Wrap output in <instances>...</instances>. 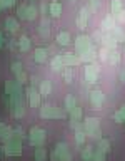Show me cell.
Returning <instances> with one entry per match:
<instances>
[{
	"label": "cell",
	"instance_id": "obj_47",
	"mask_svg": "<svg viewBox=\"0 0 125 161\" xmlns=\"http://www.w3.org/2000/svg\"><path fill=\"white\" fill-rule=\"evenodd\" d=\"M118 79H120V82H125V69L118 72Z\"/></svg>",
	"mask_w": 125,
	"mask_h": 161
},
{
	"label": "cell",
	"instance_id": "obj_49",
	"mask_svg": "<svg viewBox=\"0 0 125 161\" xmlns=\"http://www.w3.org/2000/svg\"><path fill=\"white\" fill-rule=\"evenodd\" d=\"M50 159H52V161H58V153H57V151H55V149H53L52 156H50Z\"/></svg>",
	"mask_w": 125,
	"mask_h": 161
},
{
	"label": "cell",
	"instance_id": "obj_54",
	"mask_svg": "<svg viewBox=\"0 0 125 161\" xmlns=\"http://www.w3.org/2000/svg\"><path fill=\"white\" fill-rule=\"evenodd\" d=\"M0 153H2V148H0Z\"/></svg>",
	"mask_w": 125,
	"mask_h": 161
},
{
	"label": "cell",
	"instance_id": "obj_38",
	"mask_svg": "<svg viewBox=\"0 0 125 161\" xmlns=\"http://www.w3.org/2000/svg\"><path fill=\"white\" fill-rule=\"evenodd\" d=\"M92 161H105V153H103V151H100V149H95Z\"/></svg>",
	"mask_w": 125,
	"mask_h": 161
},
{
	"label": "cell",
	"instance_id": "obj_45",
	"mask_svg": "<svg viewBox=\"0 0 125 161\" xmlns=\"http://www.w3.org/2000/svg\"><path fill=\"white\" fill-rule=\"evenodd\" d=\"M58 161H72V154H70V151H67V153H63V154H60Z\"/></svg>",
	"mask_w": 125,
	"mask_h": 161
},
{
	"label": "cell",
	"instance_id": "obj_48",
	"mask_svg": "<svg viewBox=\"0 0 125 161\" xmlns=\"http://www.w3.org/2000/svg\"><path fill=\"white\" fill-rule=\"evenodd\" d=\"M5 129H7V126H5L3 123H0V139H2V136L5 133Z\"/></svg>",
	"mask_w": 125,
	"mask_h": 161
},
{
	"label": "cell",
	"instance_id": "obj_8",
	"mask_svg": "<svg viewBox=\"0 0 125 161\" xmlns=\"http://www.w3.org/2000/svg\"><path fill=\"white\" fill-rule=\"evenodd\" d=\"M25 94H27V97H28V104L32 106V108H38L40 106V92L38 91H35L33 87H27L25 89Z\"/></svg>",
	"mask_w": 125,
	"mask_h": 161
},
{
	"label": "cell",
	"instance_id": "obj_18",
	"mask_svg": "<svg viewBox=\"0 0 125 161\" xmlns=\"http://www.w3.org/2000/svg\"><path fill=\"white\" fill-rule=\"evenodd\" d=\"M5 29L8 30L10 34H17L18 32V20L13 19V17H8L7 20H5Z\"/></svg>",
	"mask_w": 125,
	"mask_h": 161
},
{
	"label": "cell",
	"instance_id": "obj_34",
	"mask_svg": "<svg viewBox=\"0 0 125 161\" xmlns=\"http://www.w3.org/2000/svg\"><path fill=\"white\" fill-rule=\"evenodd\" d=\"M62 75H63V80L67 84H70L72 82V77H73V74H72V69H68L67 65H65V67L62 69Z\"/></svg>",
	"mask_w": 125,
	"mask_h": 161
},
{
	"label": "cell",
	"instance_id": "obj_53",
	"mask_svg": "<svg viewBox=\"0 0 125 161\" xmlns=\"http://www.w3.org/2000/svg\"><path fill=\"white\" fill-rule=\"evenodd\" d=\"M30 2H35V0H30Z\"/></svg>",
	"mask_w": 125,
	"mask_h": 161
},
{
	"label": "cell",
	"instance_id": "obj_12",
	"mask_svg": "<svg viewBox=\"0 0 125 161\" xmlns=\"http://www.w3.org/2000/svg\"><path fill=\"white\" fill-rule=\"evenodd\" d=\"M62 59H63V64L67 65V67L82 64V62H80V57L75 52H65V54H62Z\"/></svg>",
	"mask_w": 125,
	"mask_h": 161
},
{
	"label": "cell",
	"instance_id": "obj_16",
	"mask_svg": "<svg viewBox=\"0 0 125 161\" xmlns=\"http://www.w3.org/2000/svg\"><path fill=\"white\" fill-rule=\"evenodd\" d=\"M48 14H50V17L57 19L58 15L62 14V3H60L58 0H53V2H50V5H48Z\"/></svg>",
	"mask_w": 125,
	"mask_h": 161
},
{
	"label": "cell",
	"instance_id": "obj_5",
	"mask_svg": "<svg viewBox=\"0 0 125 161\" xmlns=\"http://www.w3.org/2000/svg\"><path fill=\"white\" fill-rule=\"evenodd\" d=\"M28 143L32 146H35V148L43 146V143H45V131L42 128H38V126L32 128L30 133H28Z\"/></svg>",
	"mask_w": 125,
	"mask_h": 161
},
{
	"label": "cell",
	"instance_id": "obj_19",
	"mask_svg": "<svg viewBox=\"0 0 125 161\" xmlns=\"http://www.w3.org/2000/svg\"><path fill=\"white\" fill-rule=\"evenodd\" d=\"M50 65H52V69L55 70V72H58V70H62V69L65 67L62 55H53V59L50 60Z\"/></svg>",
	"mask_w": 125,
	"mask_h": 161
},
{
	"label": "cell",
	"instance_id": "obj_26",
	"mask_svg": "<svg viewBox=\"0 0 125 161\" xmlns=\"http://www.w3.org/2000/svg\"><path fill=\"white\" fill-rule=\"evenodd\" d=\"M97 149L103 151V153L107 154L108 151H110V141L105 139V138H100V139H98V144H97Z\"/></svg>",
	"mask_w": 125,
	"mask_h": 161
},
{
	"label": "cell",
	"instance_id": "obj_10",
	"mask_svg": "<svg viewBox=\"0 0 125 161\" xmlns=\"http://www.w3.org/2000/svg\"><path fill=\"white\" fill-rule=\"evenodd\" d=\"M75 24H77V27H78L80 30H85V29H87V24H88V10L85 8V7L80 8L78 17H77V20H75Z\"/></svg>",
	"mask_w": 125,
	"mask_h": 161
},
{
	"label": "cell",
	"instance_id": "obj_2",
	"mask_svg": "<svg viewBox=\"0 0 125 161\" xmlns=\"http://www.w3.org/2000/svg\"><path fill=\"white\" fill-rule=\"evenodd\" d=\"M65 116H67L65 111L55 108V106H50V104H45L40 109V118H45V119H63Z\"/></svg>",
	"mask_w": 125,
	"mask_h": 161
},
{
	"label": "cell",
	"instance_id": "obj_50",
	"mask_svg": "<svg viewBox=\"0 0 125 161\" xmlns=\"http://www.w3.org/2000/svg\"><path fill=\"white\" fill-rule=\"evenodd\" d=\"M42 80H38V77L37 75H32V84H40Z\"/></svg>",
	"mask_w": 125,
	"mask_h": 161
},
{
	"label": "cell",
	"instance_id": "obj_42",
	"mask_svg": "<svg viewBox=\"0 0 125 161\" xmlns=\"http://www.w3.org/2000/svg\"><path fill=\"white\" fill-rule=\"evenodd\" d=\"M98 7H100L98 0H90V2H88V10H90V12H97Z\"/></svg>",
	"mask_w": 125,
	"mask_h": 161
},
{
	"label": "cell",
	"instance_id": "obj_29",
	"mask_svg": "<svg viewBox=\"0 0 125 161\" xmlns=\"http://www.w3.org/2000/svg\"><path fill=\"white\" fill-rule=\"evenodd\" d=\"M108 62L113 64V65L120 62V52L117 49H113V50H110V52H108Z\"/></svg>",
	"mask_w": 125,
	"mask_h": 161
},
{
	"label": "cell",
	"instance_id": "obj_4",
	"mask_svg": "<svg viewBox=\"0 0 125 161\" xmlns=\"http://www.w3.org/2000/svg\"><path fill=\"white\" fill-rule=\"evenodd\" d=\"M2 151L5 153V156H20L22 154V141L20 139H10L7 143H3Z\"/></svg>",
	"mask_w": 125,
	"mask_h": 161
},
{
	"label": "cell",
	"instance_id": "obj_11",
	"mask_svg": "<svg viewBox=\"0 0 125 161\" xmlns=\"http://www.w3.org/2000/svg\"><path fill=\"white\" fill-rule=\"evenodd\" d=\"M102 44H103V47L105 49H108V50H113V49H117V40H115V37L112 35V32H103L102 34Z\"/></svg>",
	"mask_w": 125,
	"mask_h": 161
},
{
	"label": "cell",
	"instance_id": "obj_17",
	"mask_svg": "<svg viewBox=\"0 0 125 161\" xmlns=\"http://www.w3.org/2000/svg\"><path fill=\"white\" fill-rule=\"evenodd\" d=\"M55 40H57V44H58V45L65 47V45H68L70 42H72V37H70V34L67 32V30H62V32H58V34H57Z\"/></svg>",
	"mask_w": 125,
	"mask_h": 161
},
{
	"label": "cell",
	"instance_id": "obj_43",
	"mask_svg": "<svg viewBox=\"0 0 125 161\" xmlns=\"http://www.w3.org/2000/svg\"><path fill=\"white\" fill-rule=\"evenodd\" d=\"M0 5H2V8H10L15 5V0H0Z\"/></svg>",
	"mask_w": 125,
	"mask_h": 161
},
{
	"label": "cell",
	"instance_id": "obj_22",
	"mask_svg": "<svg viewBox=\"0 0 125 161\" xmlns=\"http://www.w3.org/2000/svg\"><path fill=\"white\" fill-rule=\"evenodd\" d=\"M30 39L27 37V35H20L18 39V49L22 50V52H27V50H30Z\"/></svg>",
	"mask_w": 125,
	"mask_h": 161
},
{
	"label": "cell",
	"instance_id": "obj_28",
	"mask_svg": "<svg viewBox=\"0 0 125 161\" xmlns=\"http://www.w3.org/2000/svg\"><path fill=\"white\" fill-rule=\"evenodd\" d=\"M27 8H28V3H20L18 8H17V15L20 20H27Z\"/></svg>",
	"mask_w": 125,
	"mask_h": 161
},
{
	"label": "cell",
	"instance_id": "obj_44",
	"mask_svg": "<svg viewBox=\"0 0 125 161\" xmlns=\"http://www.w3.org/2000/svg\"><path fill=\"white\" fill-rule=\"evenodd\" d=\"M115 20H117L118 24H125V10H122L120 14L115 15Z\"/></svg>",
	"mask_w": 125,
	"mask_h": 161
},
{
	"label": "cell",
	"instance_id": "obj_40",
	"mask_svg": "<svg viewBox=\"0 0 125 161\" xmlns=\"http://www.w3.org/2000/svg\"><path fill=\"white\" fill-rule=\"evenodd\" d=\"M13 138H15V139H20V141L25 139L23 129H22V128H15V129H13Z\"/></svg>",
	"mask_w": 125,
	"mask_h": 161
},
{
	"label": "cell",
	"instance_id": "obj_33",
	"mask_svg": "<svg viewBox=\"0 0 125 161\" xmlns=\"http://www.w3.org/2000/svg\"><path fill=\"white\" fill-rule=\"evenodd\" d=\"M112 35L115 37V40H117V42H125V34L122 32V29L115 27V29L112 30Z\"/></svg>",
	"mask_w": 125,
	"mask_h": 161
},
{
	"label": "cell",
	"instance_id": "obj_27",
	"mask_svg": "<svg viewBox=\"0 0 125 161\" xmlns=\"http://www.w3.org/2000/svg\"><path fill=\"white\" fill-rule=\"evenodd\" d=\"M110 10H112V14H120L123 10V3L120 2V0H112V2H110Z\"/></svg>",
	"mask_w": 125,
	"mask_h": 161
},
{
	"label": "cell",
	"instance_id": "obj_23",
	"mask_svg": "<svg viewBox=\"0 0 125 161\" xmlns=\"http://www.w3.org/2000/svg\"><path fill=\"white\" fill-rule=\"evenodd\" d=\"M38 34L42 35V37H48V34H50V24H48V20L42 19L40 27H38Z\"/></svg>",
	"mask_w": 125,
	"mask_h": 161
},
{
	"label": "cell",
	"instance_id": "obj_32",
	"mask_svg": "<svg viewBox=\"0 0 125 161\" xmlns=\"http://www.w3.org/2000/svg\"><path fill=\"white\" fill-rule=\"evenodd\" d=\"M37 15H38V8L35 7V5H28V8H27V20L37 19Z\"/></svg>",
	"mask_w": 125,
	"mask_h": 161
},
{
	"label": "cell",
	"instance_id": "obj_36",
	"mask_svg": "<svg viewBox=\"0 0 125 161\" xmlns=\"http://www.w3.org/2000/svg\"><path fill=\"white\" fill-rule=\"evenodd\" d=\"M10 139H13V129L7 128V129H5V133H3V136H2V141H3V143H7V141H10Z\"/></svg>",
	"mask_w": 125,
	"mask_h": 161
},
{
	"label": "cell",
	"instance_id": "obj_51",
	"mask_svg": "<svg viewBox=\"0 0 125 161\" xmlns=\"http://www.w3.org/2000/svg\"><path fill=\"white\" fill-rule=\"evenodd\" d=\"M2 44H3V39H2V34H0V49H2Z\"/></svg>",
	"mask_w": 125,
	"mask_h": 161
},
{
	"label": "cell",
	"instance_id": "obj_39",
	"mask_svg": "<svg viewBox=\"0 0 125 161\" xmlns=\"http://www.w3.org/2000/svg\"><path fill=\"white\" fill-rule=\"evenodd\" d=\"M15 80H17L18 84H25V82L28 80V75H27V74H25L23 70H22V72H18L17 75H15Z\"/></svg>",
	"mask_w": 125,
	"mask_h": 161
},
{
	"label": "cell",
	"instance_id": "obj_20",
	"mask_svg": "<svg viewBox=\"0 0 125 161\" xmlns=\"http://www.w3.org/2000/svg\"><path fill=\"white\" fill-rule=\"evenodd\" d=\"M38 92H40V96H48L52 92V84H50V80H42V82L38 84Z\"/></svg>",
	"mask_w": 125,
	"mask_h": 161
},
{
	"label": "cell",
	"instance_id": "obj_24",
	"mask_svg": "<svg viewBox=\"0 0 125 161\" xmlns=\"http://www.w3.org/2000/svg\"><path fill=\"white\" fill-rule=\"evenodd\" d=\"M33 158H35V161H45L47 159V149H45L43 146H38V148L35 149Z\"/></svg>",
	"mask_w": 125,
	"mask_h": 161
},
{
	"label": "cell",
	"instance_id": "obj_7",
	"mask_svg": "<svg viewBox=\"0 0 125 161\" xmlns=\"http://www.w3.org/2000/svg\"><path fill=\"white\" fill-rule=\"evenodd\" d=\"M103 103H105V94L100 89H95L90 92V104H92V108L100 109L103 106Z\"/></svg>",
	"mask_w": 125,
	"mask_h": 161
},
{
	"label": "cell",
	"instance_id": "obj_35",
	"mask_svg": "<svg viewBox=\"0 0 125 161\" xmlns=\"http://www.w3.org/2000/svg\"><path fill=\"white\" fill-rule=\"evenodd\" d=\"M10 69H12V72L17 75L18 72H22V70H23V65H22V62L15 60V62H12V65H10Z\"/></svg>",
	"mask_w": 125,
	"mask_h": 161
},
{
	"label": "cell",
	"instance_id": "obj_56",
	"mask_svg": "<svg viewBox=\"0 0 125 161\" xmlns=\"http://www.w3.org/2000/svg\"><path fill=\"white\" fill-rule=\"evenodd\" d=\"M88 2H90V0H88Z\"/></svg>",
	"mask_w": 125,
	"mask_h": 161
},
{
	"label": "cell",
	"instance_id": "obj_25",
	"mask_svg": "<svg viewBox=\"0 0 125 161\" xmlns=\"http://www.w3.org/2000/svg\"><path fill=\"white\" fill-rule=\"evenodd\" d=\"M113 121H115V123H118V124L125 123V106H122L120 109L115 111V114H113Z\"/></svg>",
	"mask_w": 125,
	"mask_h": 161
},
{
	"label": "cell",
	"instance_id": "obj_37",
	"mask_svg": "<svg viewBox=\"0 0 125 161\" xmlns=\"http://www.w3.org/2000/svg\"><path fill=\"white\" fill-rule=\"evenodd\" d=\"M75 141H77L78 144H83V141H85V129H78L77 133H75Z\"/></svg>",
	"mask_w": 125,
	"mask_h": 161
},
{
	"label": "cell",
	"instance_id": "obj_55",
	"mask_svg": "<svg viewBox=\"0 0 125 161\" xmlns=\"http://www.w3.org/2000/svg\"><path fill=\"white\" fill-rule=\"evenodd\" d=\"M0 10H2V5H0Z\"/></svg>",
	"mask_w": 125,
	"mask_h": 161
},
{
	"label": "cell",
	"instance_id": "obj_52",
	"mask_svg": "<svg viewBox=\"0 0 125 161\" xmlns=\"http://www.w3.org/2000/svg\"><path fill=\"white\" fill-rule=\"evenodd\" d=\"M68 2H77V0H68Z\"/></svg>",
	"mask_w": 125,
	"mask_h": 161
},
{
	"label": "cell",
	"instance_id": "obj_46",
	"mask_svg": "<svg viewBox=\"0 0 125 161\" xmlns=\"http://www.w3.org/2000/svg\"><path fill=\"white\" fill-rule=\"evenodd\" d=\"M47 10H48V5H45V2H42V3H40V12L45 15V12H47Z\"/></svg>",
	"mask_w": 125,
	"mask_h": 161
},
{
	"label": "cell",
	"instance_id": "obj_13",
	"mask_svg": "<svg viewBox=\"0 0 125 161\" xmlns=\"http://www.w3.org/2000/svg\"><path fill=\"white\" fill-rule=\"evenodd\" d=\"M115 27H117V20H115L113 15H107V17L102 20V30L103 32H112Z\"/></svg>",
	"mask_w": 125,
	"mask_h": 161
},
{
	"label": "cell",
	"instance_id": "obj_31",
	"mask_svg": "<svg viewBox=\"0 0 125 161\" xmlns=\"http://www.w3.org/2000/svg\"><path fill=\"white\" fill-rule=\"evenodd\" d=\"M82 108H78V106H75V108L70 111V119H73V121H80L82 119Z\"/></svg>",
	"mask_w": 125,
	"mask_h": 161
},
{
	"label": "cell",
	"instance_id": "obj_9",
	"mask_svg": "<svg viewBox=\"0 0 125 161\" xmlns=\"http://www.w3.org/2000/svg\"><path fill=\"white\" fill-rule=\"evenodd\" d=\"M97 55H98V50L92 45V47H90L87 52L82 54V55H78V57H80V62H82V64H92V62H95Z\"/></svg>",
	"mask_w": 125,
	"mask_h": 161
},
{
	"label": "cell",
	"instance_id": "obj_21",
	"mask_svg": "<svg viewBox=\"0 0 125 161\" xmlns=\"http://www.w3.org/2000/svg\"><path fill=\"white\" fill-rule=\"evenodd\" d=\"M93 148L90 144H87L85 148L82 149V153H80V158H82L83 161H92V158H93Z\"/></svg>",
	"mask_w": 125,
	"mask_h": 161
},
{
	"label": "cell",
	"instance_id": "obj_6",
	"mask_svg": "<svg viewBox=\"0 0 125 161\" xmlns=\"http://www.w3.org/2000/svg\"><path fill=\"white\" fill-rule=\"evenodd\" d=\"M83 75H85V80L88 84H95L98 79V69H97V64L92 62V64H85L83 67Z\"/></svg>",
	"mask_w": 125,
	"mask_h": 161
},
{
	"label": "cell",
	"instance_id": "obj_1",
	"mask_svg": "<svg viewBox=\"0 0 125 161\" xmlns=\"http://www.w3.org/2000/svg\"><path fill=\"white\" fill-rule=\"evenodd\" d=\"M83 129L90 138L93 139H100L102 138V129H100V121L97 118H85L83 123Z\"/></svg>",
	"mask_w": 125,
	"mask_h": 161
},
{
	"label": "cell",
	"instance_id": "obj_41",
	"mask_svg": "<svg viewBox=\"0 0 125 161\" xmlns=\"http://www.w3.org/2000/svg\"><path fill=\"white\" fill-rule=\"evenodd\" d=\"M108 52H110V50H108V49H105V47L100 49V52H98L100 60H103V62H108Z\"/></svg>",
	"mask_w": 125,
	"mask_h": 161
},
{
	"label": "cell",
	"instance_id": "obj_3",
	"mask_svg": "<svg viewBox=\"0 0 125 161\" xmlns=\"http://www.w3.org/2000/svg\"><path fill=\"white\" fill-rule=\"evenodd\" d=\"M93 45L92 42V37L90 35H85V34H80L77 39H75V54L77 55H82L85 54L87 50Z\"/></svg>",
	"mask_w": 125,
	"mask_h": 161
},
{
	"label": "cell",
	"instance_id": "obj_14",
	"mask_svg": "<svg viewBox=\"0 0 125 161\" xmlns=\"http://www.w3.org/2000/svg\"><path fill=\"white\" fill-rule=\"evenodd\" d=\"M22 84H18L17 80H7L5 82V89H3V92L5 94H8V96H12L15 92H20L22 91V87H20Z\"/></svg>",
	"mask_w": 125,
	"mask_h": 161
},
{
	"label": "cell",
	"instance_id": "obj_30",
	"mask_svg": "<svg viewBox=\"0 0 125 161\" xmlns=\"http://www.w3.org/2000/svg\"><path fill=\"white\" fill-rule=\"evenodd\" d=\"M75 106H77V101H75V97H73L72 94H68L67 97H65V109L70 113V111H72Z\"/></svg>",
	"mask_w": 125,
	"mask_h": 161
},
{
	"label": "cell",
	"instance_id": "obj_15",
	"mask_svg": "<svg viewBox=\"0 0 125 161\" xmlns=\"http://www.w3.org/2000/svg\"><path fill=\"white\" fill-rule=\"evenodd\" d=\"M47 55H48V52H47V49H43V47H37L33 50V60L37 64H43L45 60H47Z\"/></svg>",
	"mask_w": 125,
	"mask_h": 161
}]
</instances>
